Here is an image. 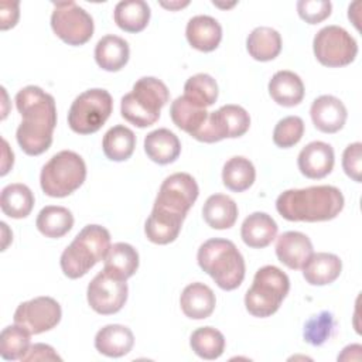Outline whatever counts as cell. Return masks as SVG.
<instances>
[{"instance_id": "cell-1", "label": "cell", "mask_w": 362, "mask_h": 362, "mask_svg": "<svg viewBox=\"0 0 362 362\" xmlns=\"http://www.w3.org/2000/svg\"><path fill=\"white\" fill-rule=\"evenodd\" d=\"M16 106L23 120L17 127L16 139L27 156H40L52 144L57 126V106L52 95L35 85L20 89Z\"/></svg>"}, {"instance_id": "cell-2", "label": "cell", "mask_w": 362, "mask_h": 362, "mask_svg": "<svg viewBox=\"0 0 362 362\" xmlns=\"http://www.w3.org/2000/svg\"><path fill=\"white\" fill-rule=\"evenodd\" d=\"M344 204V195L337 187L315 185L283 191L276 199V209L291 222H321L334 219Z\"/></svg>"}, {"instance_id": "cell-3", "label": "cell", "mask_w": 362, "mask_h": 362, "mask_svg": "<svg viewBox=\"0 0 362 362\" xmlns=\"http://www.w3.org/2000/svg\"><path fill=\"white\" fill-rule=\"evenodd\" d=\"M197 260L222 290H235L245 279V260L232 240L221 238L205 240L198 249Z\"/></svg>"}, {"instance_id": "cell-4", "label": "cell", "mask_w": 362, "mask_h": 362, "mask_svg": "<svg viewBox=\"0 0 362 362\" xmlns=\"http://www.w3.org/2000/svg\"><path fill=\"white\" fill-rule=\"evenodd\" d=\"M110 233L100 225H86L62 252L59 264L69 279L83 277L96 263L105 260L110 249Z\"/></svg>"}, {"instance_id": "cell-5", "label": "cell", "mask_w": 362, "mask_h": 362, "mask_svg": "<svg viewBox=\"0 0 362 362\" xmlns=\"http://www.w3.org/2000/svg\"><path fill=\"white\" fill-rule=\"evenodd\" d=\"M170 92L165 83L154 76H143L136 81L133 90L120 102L122 116L137 127H148L160 119L161 107L167 105Z\"/></svg>"}, {"instance_id": "cell-6", "label": "cell", "mask_w": 362, "mask_h": 362, "mask_svg": "<svg viewBox=\"0 0 362 362\" xmlns=\"http://www.w3.org/2000/svg\"><path fill=\"white\" fill-rule=\"evenodd\" d=\"M288 276L276 266L260 267L245 296V305L253 317L266 318L273 315L288 294Z\"/></svg>"}, {"instance_id": "cell-7", "label": "cell", "mask_w": 362, "mask_h": 362, "mask_svg": "<svg viewBox=\"0 0 362 362\" xmlns=\"http://www.w3.org/2000/svg\"><path fill=\"white\" fill-rule=\"evenodd\" d=\"M86 178L83 158L71 150L54 154L42 167L40 184L44 194L52 198H64L76 191Z\"/></svg>"}, {"instance_id": "cell-8", "label": "cell", "mask_w": 362, "mask_h": 362, "mask_svg": "<svg viewBox=\"0 0 362 362\" xmlns=\"http://www.w3.org/2000/svg\"><path fill=\"white\" fill-rule=\"evenodd\" d=\"M113 100L107 90L93 88L78 95L68 112V124L78 134L96 133L109 119Z\"/></svg>"}, {"instance_id": "cell-9", "label": "cell", "mask_w": 362, "mask_h": 362, "mask_svg": "<svg viewBox=\"0 0 362 362\" xmlns=\"http://www.w3.org/2000/svg\"><path fill=\"white\" fill-rule=\"evenodd\" d=\"M314 55L328 68H339L354 62L358 54L355 38L339 25L322 27L313 40Z\"/></svg>"}, {"instance_id": "cell-10", "label": "cell", "mask_w": 362, "mask_h": 362, "mask_svg": "<svg viewBox=\"0 0 362 362\" xmlns=\"http://www.w3.org/2000/svg\"><path fill=\"white\" fill-rule=\"evenodd\" d=\"M51 28L58 38L68 45H83L93 35V20L90 14L75 1L54 3Z\"/></svg>"}, {"instance_id": "cell-11", "label": "cell", "mask_w": 362, "mask_h": 362, "mask_svg": "<svg viewBox=\"0 0 362 362\" xmlns=\"http://www.w3.org/2000/svg\"><path fill=\"white\" fill-rule=\"evenodd\" d=\"M127 283L107 272H99L88 286L86 298L90 308L102 315L120 311L127 300Z\"/></svg>"}, {"instance_id": "cell-12", "label": "cell", "mask_w": 362, "mask_h": 362, "mask_svg": "<svg viewBox=\"0 0 362 362\" xmlns=\"http://www.w3.org/2000/svg\"><path fill=\"white\" fill-rule=\"evenodd\" d=\"M62 317L61 305L48 296H41L21 303L14 311V322L24 327L31 335L52 329Z\"/></svg>"}, {"instance_id": "cell-13", "label": "cell", "mask_w": 362, "mask_h": 362, "mask_svg": "<svg viewBox=\"0 0 362 362\" xmlns=\"http://www.w3.org/2000/svg\"><path fill=\"white\" fill-rule=\"evenodd\" d=\"M199 194V188L192 175L175 173L167 177L160 185L154 205L168 211L187 215Z\"/></svg>"}, {"instance_id": "cell-14", "label": "cell", "mask_w": 362, "mask_h": 362, "mask_svg": "<svg viewBox=\"0 0 362 362\" xmlns=\"http://www.w3.org/2000/svg\"><path fill=\"white\" fill-rule=\"evenodd\" d=\"M335 163L334 148L324 141H311L300 151L297 165L300 173L311 180L327 177Z\"/></svg>"}, {"instance_id": "cell-15", "label": "cell", "mask_w": 362, "mask_h": 362, "mask_svg": "<svg viewBox=\"0 0 362 362\" xmlns=\"http://www.w3.org/2000/svg\"><path fill=\"white\" fill-rule=\"evenodd\" d=\"M184 219L185 216L181 214L153 205L144 225V233L156 245H168L178 238Z\"/></svg>"}, {"instance_id": "cell-16", "label": "cell", "mask_w": 362, "mask_h": 362, "mask_svg": "<svg viewBox=\"0 0 362 362\" xmlns=\"http://www.w3.org/2000/svg\"><path fill=\"white\" fill-rule=\"evenodd\" d=\"M314 253L310 238L297 230L281 233L276 242V256L288 269L298 270Z\"/></svg>"}, {"instance_id": "cell-17", "label": "cell", "mask_w": 362, "mask_h": 362, "mask_svg": "<svg viewBox=\"0 0 362 362\" xmlns=\"http://www.w3.org/2000/svg\"><path fill=\"white\" fill-rule=\"evenodd\" d=\"M314 126L322 133H337L346 122L345 105L332 95L318 96L310 109Z\"/></svg>"}, {"instance_id": "cell-18", "label": "cell", "mask_w": 362, "mask_h": 362, "mask_svg": "<svg viewBox=\"0 0 362 362\" xmlns=\"http://www.w3.org/2000/svg\"><path fill=\"white\" fill-rule=\"evenodd\" d=\"M185 37L192 48L211 52L218 48L222 40V27L211 16H195L187 23Z\"/></svg>"}, {"instance_id": "cell-19", "label": "cell", "mask_w": 362, "mask_h": 362, "mask_svg": "<svg viewBox=\"0 0 362 362\" xmlns=\"http://www.w3.org/2000/svg\"><path fill=\"white\" fill-rule=\"evenodd\" d=\"M134 345V335L130 328L120 324H109L95 335V348L99 354L109 358L127 355Z\"/></svg>"}, {"instance_id": "cell-20", "label": "cell", "mask_w": 362, "mask_h": 362, "mask_svg": "<svg viewBox=\"0 0 362 362\" xmlns=\"http://www.w3.org/2000/svg\"><path fill=\"white\" fill-rule=\"evenodd\" d=\"M216 298L211 287L204 283L188 284L180 297L182 313L191 320L208 318L215 310Z\"/></svg>"}, {"instance_id": "cell-21", "label": "cell", "mask_w": 362, "mask_h": 362, "mask_svg": "<svg viewBox=\"0 0 362 362\" xmlns=\"http://www.w3.org/2000/svg\"><path fill=\"white\" fill-rule=\"evenodd\" d=\"M342 272V262L334 253H313L303 266V276L311 286H325L335 281Z\"/></svg>"}, {"instance_id": "cell-22", "label": "cell", "mask_w": 362, "mask_h": 362, "mask_svg": "<svg viewBox=\"0 0 362 362\" xmlns=\"http://www.w3.org/2000/svg\"><path fill=\"white\" fill-rule=\"evenodd\" d=\"M277 235L276 221L266 212H253L242 223L240 236L245 245L253 249L269 246Z\"/></svg>"}, {"instance_id": "cell-23", "label": "cell", "mask_w": 362, "mask_h": 362, "mask_svg": "<svg viewBox=\"0 0 362 362\" xmlns=\"http://www.w3.org/2000/svg\"><path fill=\"white\" fill-rule=\"evenodd\" d=\"M304 83L293 71H279L269 81V95L284 107L297 106L304 98Z\"/></svg>"}, {"instance_id": "cell-24", "label": "cell", "mask_w": 362, "mask_h": 362, "mask_svg": "<svg viewBox=\"0 0 362 362\" xmlns=\"http://www.w3.org/2000/svg\"><path fill=\"white\" fill-rule=\"evenodd\" d=\"M144 151L157 164L174 163L181 153L178 137L168 129H157L144 137Z\"/></svg>"}, {"instance_id": "cell-25", "label": "cell", "mask_w": 362, "mask_h": 362, "mask_svg": "<svg viewBox=\"0 0 362 362\" xmlns=\"http://www.w3.org/2000/svg\"><path fill=\"white\" fill-rule=\"evenodd\" d=\"M130 48L126 40L119 35L107 34L102 37L95 47L96 64L109 72L120 71L129 61Z\"/></svg>"}, {"instance_id": "cell-26", "label": "cell", "mask_w": 362, "mask_h": 362, "mask_svg": "<svg viewBox=\"0 0 362 362\" xmlns=\"http://www.w3.org/2000/svg\"><path fill=\"white\" fill-rule=\"evenodd\" d=\"M208 115L209 112H206V107H202L185 95L174 99L170 106V116L174 124L187 132L191 137L202 127L208 119Z\"/></svg>"}, {"instance_id": "cell-27", "label": "cell", "mask_w": 362, "mask_h": 362, "mask_svg": "<svg viewBox=\"0 0 362 362\" xmlns=\"http://www.w3.org/2000/svg\"><path fill=\"white\" fill-rule=\"evenodd\" d=\"M202 216L212 229H229L238 219V205L225 194H214L205 201Z\"/></svg>"}, {"instance_id": "cell-28", "label": "cell", "mask_w": 362, "mask_h": 362, "mask_svg": "<svg viewBox=\"0 0 362 362\" xmlns=\"http://www.w3.org/2000/svg\"><path fill=\"white\" fill-rule=\"evenodd\" d=\"M139 269V253L137 250L124 242L113 243L105 257L103 270L109 274L127 280Z\"/></svg>"}, {"instance_id": "cell-29", "label": "cell", "mask_w": 362, "mask_h": 362, "mask_svg": "<svg viewBox=\"0 0 362 362\" xmlns=\"http://www.w3.org/2000/svg\"><path fill=\"white\" fill-rule=\"evenodd\" d=\"M246 49L256 61H272L281 51V37L272 27H256L246 38Z\"/></svg>"}, {"instance_id": "cell-30", "label": "cell", "mask_w": 362, "mask_h": 362, "mask_svg": "<svg viewBox=\"0 0 362 362\" xmlns=\"http://www.w3.org/2000/svg\"><path fill=\"white\" fill-rule=\"evenodd\" d=\"M150 7L143 0L119 1L113 11L115 23L126 33H140L150 21Z\"/></svg>"}, {"instance_id": "cell-31", "label": "cell", "mask_w": 362, "mask_h": 362, "mask_svg": "<svg viewBox=\"0 0 362 362\" xmlns=\"http://www.w3.org/2000/svg\"><path fill=\"white\" fill-rule=\"evenodd\" d=\"M0 206L4 215L14 219H21L30 215L34 206V194L20 182L8 184L1 189Z\"/></svg>"}, {"instance_id": "cell-32", "label": "cell", "mask_w": 362, "mask_h": 362, "mask_svg": "<svg viewBox=\"0 0 362 362\" xmlns=\"http://www.w3.org/2000/svg\"><path fill=\"white\" fill-rule=\"evenodd\" d=\"M35 226L44 236L58 239L72 229L74 215L65 206L48 205L40 211Z\"/></svg>"}, {"instance_id": "cell-33", "label": "cell", "mask_w": 362, "mask_h": 362, "mask_svg": "<svg viewBox=\"0 0 362 362\" xmlns=\"http://www.w3.org/2000/svg\"><path fill=\"white\" fill-rule=\"evenodd\" d=\"M256 178L253 163L242 156L229 158L222 168L223 185L233 192H243L249 189Z\"/></svg>"}, {"instance_id": "cell-34", "label": "cell", "mask_w": 362, "mask_h": 362, "mask_svg": "<svg viewBox=\"0 0 362 362\" xmlns=\"http://www.w3.org/2000/svg\"><path fill=\"white\" fill-rule=\"evenodd\" d=\"M136 147V136L133 130L123 124L110 127L102 140L105 156L112 161H126L130 158Z\"/></svg>"}, {"instance_id": "cell-35", "label": "cell", "mask_w": 362, "mask_h": 362, "mask_svg": "<svg viewBox=\"0 0 362 362\" xmlns=\"http://www.w3.org/2000/svg\"><path fill=\"white\" fill-rule=\"evenodd\" d=\"M189 345L199 358L212 361L223 354L225 337L214 327H201L191 334Z\"/></svg>"}, {"instance_id": "cell-36", "label": "cell", "mask_w": 362, "mask_h": 362, "mask_svg": "<svg viewBox=\"0 0 362 362\" xmlns=\"http://www.w3.org/2000/svg\"><path fill=\"white\" fill-rule=\"evenodd\" d=\"M31 334L21 325L13 324L6 327L0 335V355L6 361H17L27 354Z\"/></svg>"}, {"instance_id": "cell-37", "label": "cell", "mask_w": 362, "mask_h": 362, "mask_svg": "<svg viewBox=\"0 0 362 362\" xmlns=\"http://www.w3.org/2000/svg\"><path fill=\"white\" fill-rule=\"evenodd\" d=\"M216 117L225 132L226 139H236L243 136L250 126V116L239 105H223L215 110Z\"/></svg>"}, {"instance_id": "cell-38", "label": "cell", "mask_w": 362, "mask_h": 362, "mask_svg": "<svg viewBox=\"0 0 362 362\" xmlns=\"http://www.w3.org/2000/svg\"><path fill=\"white\" fill-rule=\"evenodd\" d=\"M184 95L202 107H208L218 99V83L208 74H197L187 79Z\"/></svg>"}, {"instance_id": "cell-39", "label": "cell", "mask_w": 362, "mask_h": 362, "mask_svg": "<svg viewBox=\"0 0 362 362\" xmlns=\"http://www.w3.org/2000/svg\"><path fill=\"white\" fill-rule=\"evenodd\" d=\"M335 325L337 322L334 315L329 311H321L305 322L303 331L304 341L313 346H320L332 337Z\"/></svg>"}, {"instance_id": "cell-40", "label": "cell", "mask_w": 362, "mask_h": 362, "mask_svg": "<svg viewBox=\"0 0 362 362\" xmlns=\"http://www.w3.org/2000/svg\"><path fill=\"white\" fill-rule=\"evenodd\" d=\"M304 134V122L298 116H287L277 122L273 130V141L280 148L296 146Z\"/></svg>"}, {"instance_id": "cell-41", "label": "cell", "mask_w": 362, "mask_h": 362, "mask_svg": "<svg viewBox=\"0 0 362 362\" xmlns=\"http://www.w3.org/2000/svg\"><path fill=\"white\" fill-rule=\"evenodd\" d=\"M332 4L328 0H300L297 13L308 24H318L331 16Z\"/></svg>"}, {"instance_id": "cell-42", "label": "cell", "mask_w": 362, "mask_h": 362, "mask_svg": "<svg viewBox=\"0 0 362 362\" xmlns=\"http://www.w3.org/2000/svg\"><path fill=\"white\" fill-rule=\"evenodd\" d=\"M342 168L345 174L356 182H361L362 173V144L359 141L346 146L342 154Z\"/></svg>"}, {"instance_id": "cell-43", "label": "cell", "mask_w": 362, "mask_h": 362, "mask_svg": "<svg viewBox=\"0 0 362 362\" xmlns=\"http://www.w3.org/2000/svg\"><path fill=\"white\" fill-rule=\"evenodd\" d=\"M23 362L28 361H61V356L55 352L51 345L47 344H34L28 348L27 354L21 358Z\"/></svg>"}, {"instance_id": "cell-44", "label": "cell", "mask_w": 362, "mask_h": 362, "mask_svg": "<svg viewBox=\"0 0 362 362\" xmlns=\"http://www.w3.org/2000/svg\"><path fill=\"white\" fill-rule=\"evenodd\" d=\"M20 3L18 1H1L0 3V28H13L20 17Z\"/></svg>"}, {"instance_id": "cell-45", "label": "cell", "mask_w": 362, "mask_h": 362, "mask_svg": "<svg viewBox=\"0 0 362 362\" xmlns=\"http://www.w3.org/2000/svg\"><path fill=\"white\" fill-rule=\"evenodd\" d=\"M1 144H3V151H1L3 160H1V173H0V174H1V175H6V174L10 171V168L13 167L14 154H13L11 148L8 147V143H7L6 139L1 140Z\"/></svg>"}, {"instance_id": "cell-46", "label": "cell", "mask_w": 362, "mask_h": 362, "mask_svg": "<svg viewBox=\"0 0 362 362\" xmlns=\"http://www.w3.org/2000/svg\"><path fill=\"white\" fill-rule=\"evenodd\" d=\"M188 4H189V1H170V3L161 1V3H160L161 7L168 8V10H180V8H182V7L188 6Z\"/></svg>"}, {"instance_id": "cell-47", "label": "cell", "mask_w": 362, "mask_h": 362, "mask_svg": "<svg viewBox=\"0 0 362 362\" xmlns=\"http://www.w3.org/2000/svg\"><path fill=\"white\" fill-rule=\"evenodd\" d=\"M214 3V6H216V7H221V8H229V7H233L235 4H236V1H233V3H229V4H222V3H218V1H212Z\"/></svg>"}]
</instances>
